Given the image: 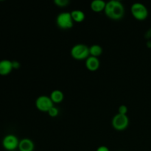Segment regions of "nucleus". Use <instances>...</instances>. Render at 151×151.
Masks as SVG:
<instances>
[{
    "mask_svg": "<svg viewBox=\"0 0 151 151\" xmlns=\"http://www.w3.org/2000/svg\"><path fill=\"white\" fill-rule=\"evenodd\" d=\"M18 148L19 151H33L35 149V145L30 139L24 138L19 141Z\"/></svg>",
    "mask_w": 151,
    "mask_h": 151,
    "instance_id": "10",
    "label": "nucleus"
},
{
    "mask_svg": "<svg viewBox=\"0 0 151 151\" xmlns=\"http://www.w3.org/2000/svg\"><path fill=\"white\" fill-rule=\"evenodd\" d=\"M14 151H16V150H14Z\"/></svg>",
    "mask_w": 151,
    "mask_h": 151,
    "instance_id": "24",
    "label": "nucleus"
},
{
    "mask_svg": "<svg viewBox=\"0 0 151 151\" xmlns=\"http://www.w3.org/2000/svg\"><path fill=\"white\" fill-rule=\"evenodd\" d=\"M106 2L104 0H92L90 4V8L94 13H100L104 11Z\"/></svg>",
    "mask_w": 151,
    "mask_h": 151,
    "instance_id": "11",
    "label": "nucleus"
},
{
    "mask_svg": "<svg viewBox=\"0 0 151 151\" xmlns=\"http://www.w3.org/2000/svg\"><path fill=\"white\" fill-rule=\"evenodd\" d=\"M12 65H13V69H19L21 66L20 63L17 60H12Z\"/></svg>",
    "mask_w": 151,
    "mask_h": 151,
    "instance_id": "18",
    "label": "nucleus"
},
{
    "mask_svg": "<svg viewBox=\"0 0 151 151\" xmlns=\"http://www.w3.org/2000/svg\"><path fill=\"white\" fill-rule=\"evenodd\" d=\"M128 111V108L125 105H121V106L119 107V109H118V113L121 114L127 115Z\"/></svg>",
    "mask_w": 151,
    "mask_h": 151,
    "instance_id": "17",
    "label": "nucleus"
},
{
    "mask_svg": "<svg viewBox=\"0 0 151 151\" xmlns=\"http://www.w3.org/2000/svg\"><path fill=\"white\" fill-rule=\"evenodd\" d=\"M85 65L86 69L90 72H96L98 70L100 66V61L98 58L89 56L85 60Z\"/></svg>",
    "mask_w": 151,
    "mask_h": 151,
    "instance_id": "8",
    "label": "nucleus"
},
{
    "mask_svg": "<svg viewBox=\"0 0 151 151\" xmlns=\"http://www.w3.org/2000/svg\"><path fill=\"white\" fill-rule=\"evenodd\" d=\"M96 151H110L106 146H100Z\"/></svg>",
    "mask_w": 151,
    "mask_h": 151,
    "instance_id": "19",
    "label": "nucleus"
},
{
    "mask_svg": "<svg viewBox=\"0 0 151 151\" xmlns=\"http://www.w3.org/2000/svg\"><path fill=\"white\" fill-rule=\"evenodd\" d=\"M47 113H48L49 116H51V117H53V118L57 117L59 114V109H58L56 106H53L52 107L51 109L48 111V112H47Z\"/></svg>",
    "mask_w": 151,
    "mask_h": 151,
    "instance_id": "15",
    "label": "nucleus"
},
{
    "mask_svg": "<svg viewBox=\"0 0 151 151\" xmlns=\"http://www.w3.org/2000/svg\"><path fill=\"white\" fill-rule=\"evenodd\" d=\"M111 125L116 131H125L129 125V118L128 115L121 114L118 113L112 118Z\"/></svg>",
    "mask_w": 151,
    "mask_h": 151,
    "instance_id": "5",
    "label": "nucleus"
},
{
    "mask_svg": "<svg viewBox=\"0 0 151 151\" xmlns=\"http://www.w3.org/2000/svg\"><path fill=\"white\" fill-rule=\"evenodd\" d=\"M104 13L106 16L111 20H120L125 15V7L121 1L109 0L106 2Z\"/></svg>",
    "mask_w": 151,
    "mask_h": 151,
    "instance_id": "1",
    "label": "nucleus"
},
{
    "mask_svg": "<svg viewBox=\"0 0 151 151\" xmlns=\"http://www.w3.org/2000/svg\"><path fill=\"white\" fill-rule=\"evenodd\" d=\"M71 15H72V19H73L74 22H77V23H81L85 20L86 15L84 12L81 10H73L72 11L70 12Z\"/></svg>",
    "mask_w": 151,
    "mask_h": 151,
    "instance_id": "13",
    "label": "nucleus"
},
{
    "mask_svg": "<svg viewBox=\"0 0 151 151\" xmlns=\"http://www.w3.org/2000/svg\"><path fill=\"white\" fill-rule=\"evenodd\" d=\"M53 2L59 7H66L70 2V0H53Z\"/></svg>",
    "mask_w": 151,
    "mask_h": 151,
    "instance_id": "16",
    "label": "nucleus"
},
{
    "mask_svg": "<svg viewBox=\"0 0 151 151\" xmlns=\"http://www.w3.org/2000/svg\"><path fill=\"white\" fill-rule=\"evenodd\" d=\"M13 70L12 60L3 59L0 60V75L6 76Z\"/></svg>",
    "mask_w": 151,
    "mask_h": 151,
    "instance_id": "9",
    "label": "nucleus"
},
{
    "mask_svg": "<svg viewBox=\"0 0 151 151\" xmlns=\"http://www.w3.org/2000/svg\"><path fill=\"white\" fill-rule=\"evenodd\" d=\"M116 1H122V0H116Z\"/></svg>",
    "mask_w": 151,
    "mask_h": 151,
    "instance_id": "22",
    "label": "nucleus"
},
{
    "mask_svg": "<svg viewBox=\"0 0 151 151\" xmlns=\"http://www.w3.org/2000/svg\"><path fill=\"white\" fill-rule=\"evenodd\" d=\"M50 97L54 104L55 103H60L61 102H63V99H64V94H63V91H61L60 90L55 89L52 91Z\"/></svg>",
    "mask_w": 151,
    "mask_h": 151,
    "instance_id": "12",
    "label": "nucleus"
},
{
    "mask_svg": "<svg viewBox=\"0 0 151 151\" xmlns=\"http://www.w3.org/2000/svg\"><path fill=\"white\" fill-rule=\"evenodd\" d=\"M19 139L14 134H7L2 139L3 147L8 151L16 150L19 147Z\"/></svg>",
    "mask_w": 151,
    "mask_h": 151,
    "instance_id": "7",
    "label": "nucleus"
},
{
    "mask_svg": "<svg viewBox=\"0 0 151 151\" xmlns=\"http://www.w3.org/2000/svg\"><path fill=\"white\" fill-rule=\"evenodd\" d=\"M70 54L76 60H86L90 56L89 47L84 44H77L72 47Z\"/></svg>",
    "mask_w": 151,
    "mask_h": 151,
    "instance_id": "2",
    "label": "nucleus"
},
{
    "mask_svg": "<svg viewBox=\"0 0 151 151\" xmlns=\"http://www.w3.org/2000/svg\"><path fill=\"white\" fill-rule=\"evenodd\" d=\"M145 38H147V39H150V38H151V28L150 29H149L147 31V32H146Z\"/></svg>",
    "mask_w": 151,
    "mask_h": 151,
    "instance_id": "20",
    "label": "nucleus"
},
{
    "mask_svg": "<svg viewBox=\"0 0 151 151\" xmlns=\"http://www.w3.org/2000/svg\"><path fill=\"white\" fill-rule=\"evenodd\" d=\"M103 53V48L99 44H93L89 47V54L90 56L98 58Z\"/></svg>",
    "mask_w": 151,
    "mask_h": 151,
    "instance_id": "14",
    "label": "nucleus"
},
{
    "mask_svg": "<svg viewBox=\"0 0 151 151\" xmlns=\"http://www.w3.org/2000/svg\"><path fill=\"white\" fill-rule=\"evenodd\" d=\"M35 107L39 111L48 112V111L54 106L52 100L50 97L46 95L39 96L35 100Z\"/></svg>",
    "mask_w": 151,
    "mask_h": 151,
    "instance_id": "6",
    "label": "nucleus"
},
{
    "mask_svg": "<svg viewBox=\"0 0 151 151\" xmlns=\"http://www.w3.org/2000/svg\"><path fill=\"white\" fill-rule=\"evenodd\" d=\"M55 22L60 29L64 30L72 29L75 23L70 12H61L59 13L56 17Z\"/></svg>",
    "mask_w": 151,
    "mask_h": 151,
    "instance_id": "3",
    "label": "nucleus"
},
{
    "mask_svg": "<svg viewBox=\"0 0 151 151\" xmlns=\"http://www.w3.org/2000/svg\"><path fill=\"white\" fill-rule=\"evenodd\" d=\"M147 47H149V48H151V41H150V40H149V41H147Z\"/></svg>",
    "mask_w": 151,
    "mask_h": 151,
    "instance_id": "21",
    "label": "nucleus"
},
{
    "mask_svg": "<svg viewBox=\"0 0 151 151\" xmlns=\"http://www.w3.org/2000/svg\"><path fill=\"white\" fill-rule=\"evenodd\" d=\"M133 17L138 21H144L148 17V9L141 2H134L131 7Z\"/></svg>",
    "mask_w": 151,
    "mask_h": 151,
    "instance_id": "4",
    "label": "nucleus"
},
{
    "mask_svg": "<svg viewBox=\"0 0 151 151\" xmlns=\"http://www.w3.org/2000/svg\"><path fill=\"white\" fill-rule=\"evenodd\" d=\"M0 1H3V0H0Z\"/></svg>",
    "mask_w": 151,
    "mask_h": 151,
    "instance_id": "23",
    "label": "nucleus"
}]
</instances>
